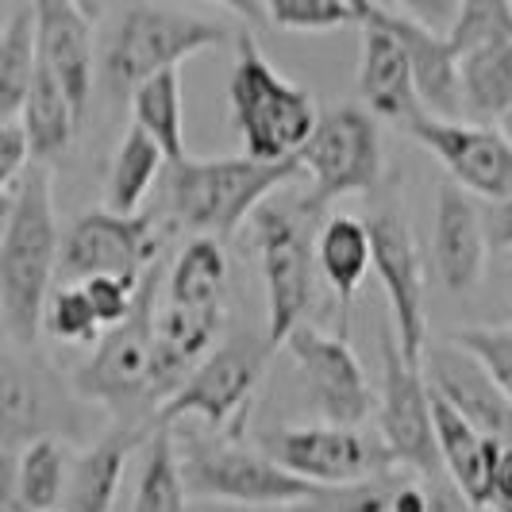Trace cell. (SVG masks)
<instances>
[{
	"label": "cell",
	"instance_id": "cell-1",
	"mask_svg": "<svg viewBox=\"0 0 512 512\" xmlns=\"http://www.w3.org/2000/svg\"><path fill=\"white\" fill-rule=\"evenodd\" d=\"M54 181L43 162H31L12 189V216L0 235V320L8 335L31 347L43 328V308L58 274Z\"/></svg>",
	"mask_w": 512,
	"mask_h": 512
},
{
	"label": "cell",
	"instance_id": "cell-2",
	"mask_svg": "<svg viewBox=\"0 0 512 512\" xmlns=\"http://www.w3.org/2000/svg\"><path fill=\"white\" fill-rule=\"evenodd\" d=\"M231 43L235 62L228 77V108L231 128L243 139V154L262 162L297 158L320 116L312 93L274 70L251 31H235Z\"/></svg>",
	"mask_w": 512,
	"mask_h": 512
},
{
	"label": "cell",
	"instance_id": "cell-3",
	"mask_svg": "<svg viewBox=\"0 0 512 512\" xmlns=\"http://www.w3.org/2000/svg\"><path fill=\"white\" fill-rule=\"evenodd\" d=\"M297 170V158H181L178 166H170L174 220L193 235H235L282 185L297 178Z\"/></svg>",
	"mask_w": 512,
	"mask_h": 512
},
{
	"label": "cell",
	"instance_id": "cell-4",
	"mask_svg": "<svg viewBox=\"0 0 512 512\" xmlns=\"http://www.w3.org/2000/svg\"><path fill=\"white\" fill-rule=\"evenodd\" d=\"M166 266L154 262L143 274L131 312L116 324L104 328L93 343L89 362L77 370L74 389L85 401H97L116 416V424L131 428H154V397H151V347H154V312L162 293Z\"/></svg>",
	"mask_w": 512,
	"mask_h": 512
},
{
	"label": "cell",
	"instance_id": "cell-5",
	"mask_svg": "<svg viewBox=\"0 0 512 512\" xmlns=\"http://www.w3.org/2000/svg\"><path fill=\"white\" fill-rule=\"evenodd\" d=\"M231 27L181 12L170 4H135L128 8L101 51V77L112 97H131L147 77L181 70L193 54L216 51L231 43Z\"/></svg>",
	"mask_w": 512,
	"mask_h": 512
},
{
	"label": "cell",
	"instance_id": "cell-6",
	"mask_svg": "<svg viewBox=\"0 0 512 512\" xmlns=\"http://www.w3.org/2000/svg\"><path fill=\"white\" fill-rule=\"evenodd\" d=\"M274 347L266 335L239 332L216 343L205 359L189 370V378L158 405L154 428H174L178 420H201L212 432L231 428L255 397L258 382L266 378Z\"/></svg>",
	"mask_w": 512,
	"mask_h": 512
},
{
	"label": "cell",
	"instance_id": "cell-7",
	"mask_svg": "<svg viewBox=\"0 0 512 512\" xmlns=\"http://www.w3.org/2000/svg\"><path fill=\"white\" fill-rule=\"evenodd\" d=\"M297 166L312 178L305 212H320L339 197L370 193L385 178L382 128L362 104H339L316 116V128L297 151Z\"/></svg>",
	"mask_w": 512,
	"mask_h": 512
},
{
	"label": "cell",
	"instance_id": "cell-8",
	"mask_svg": "<svg viewBox=\"0 0 512 512\" xmlns=\"http://www.w3.org/2000/svg\"><path fill=\"white\" fill-rule=\"evenodd\" d=\"M305 208L262 205L251 216L255 251L266 289V343L278 351L285 335L305 324L312 293H316V243L308 231Z\"/></svg>",
	"mask_w": 512,
	"mask_h": 512
},
{
	"label": "cell",
	"instance_id": "cell-9",
	"mask_svg": "<svg viewBox=\"0 0 512 512\" xmlns=\"http://www.w3.org/2000/svg\"><path fill=\"white\" fill-rule=\"evenodd\" d=\"M181 482L193 501H231V505H293L308 482L289 474L262 447H243L235 439H185L178 451Z\"/></svg>",
	"mask_w": 512,
	"mask_h": 512
},
{
	"label": "cell",
	"instance_id": "cell-10",
	"mask_svg": "<svg viewBox=\"0 0 512 512\" xmlns=\"http://www.w3.org/2000/svg\"><path fill=\"white\" fill-rule=\"evenodd\" d=\"M370 231V270L385 289V305L393 316V339L401 355L420 366L428 347V297H424V258L416 247L412 224L401 208V193H393L366 220Z\"/></svg>",
	"mask_w": 512,
	"mask_h": 512
},
{
	"label": "cell",
	"instance_id": "cell-11",
	"mask_svg": "<svg viewBox=\"0 0 512 512\" xmlns=\"http://www.w3.org/2000/svg\"><path fill=\"white\" fill-rule=\"evenodd\" d=\"M258 447L289 474L308 486H343L389 474L393 451L382 436L366 432L362 424H301V428H270L262 432Z\"/></svg>",
	"mask_w": 512,
	"mask_h": 512
},
{
	"label": "cell",
	"instance_id": "cell-12",
	"mask_svg": "<svg viewBox=\"0 0 512 512\" xmlns=\"http://www.w3.org/2000/svg\"><path fill=\"white\" fill-rule=\"evenodd\" d=\"M81 401L85 397L47 362L0 347V451L16 455L31 439L77 436L85 424Z\"/></svg>",
	"mask_w": 512,
	"mask_h": 512
},
{
	"label": "cell",
	"instance_id": "cell-13",
	"mask_svg": "<svg viewBox=\"0 0 512 512\" xmlns=\"http://www.w3.org/2000/svg\"><path fill=\"white\" fill-rule=\"evenodd\" d=\"M382 347V405H378V436L393 451V462L412 466L416 474H424L428 482L443 478V459H439L436 424H432V393L420 374V366H412L397 339L389 332V324L378 335Z\"/></svg>",
	"mask_w": 512,
	"mask_h": 512
},
{
	"label": "cell",
	"instance_id": "cell-14",
	"mask_svg": "<svg viewBox=\"0 0 512 512\" xmlns=\"http://www.w3.org/2000/svg\"><path fill=\"white\" fill-rule=\"evenodd\" d=\"M162 255V235L151 212H85L66 231L58 251V274L62 282H85L97 274H128L143 278Z\"/></svg>",
	"mask_w": 512,
	"mask_h": 512
},
{
	"label": "cell",
	"instance_id": "cell-15",
	"mask_svg": "<svg viewBox=\"0 0 512 512\" xmlns=\"http://www.w3.org/2000/svg\"><path fill=\"white\" fill-rule=\"evenodd\" d=\"M424 151L443 166V174L466 189L470 197H505L512 193V147L493 124H470V120H439V116H416L405 128Z\"/></svg>",
	"mask_w": 512,
	"mask_h": 512
},
{
	"label": "cell",
	"instance_id": "cell-16",
	"mask_svg": "<svg viewBox=\"0 0 512 512\" xmlns=\"http://www.w3.org/2000/svg\"><path fill=\"white\" fill-rule=\"evenodd\" d=\"M293 366L301 370L312 409L328 424H362L374 412V389L362 374L347 339L328 335L312 324H297L282 343Z\"/></svg>",
	"mask_w": 512,
	"mask_h": 512
},
{
	"label": "cell",
	"instance_id": "cell-17",
	"mask_svg": "<svg viewBox=\"0 0 512 512\" xmlns=\"http://www.w3.org/2000/svg\"><path fill=\"white\" fill-rule=\"evenodd\" d=\"M420 374H424V382H428V389L436 393L439 401H447L474 432H482L493 443L509 447L512 397L493 382V374L470 351H462L459 343H451V339H443L436 347H424Z\"/></svg>",
	"mask_w": 512,
	"mask_h": 512
},
{
	"label": "cell",
	"instance_id": "cell-18",
	"mask_svg": "<svg viewBox=\"0 0 512 512\" xmlns=\"http://www.w3.org/2000/svg\"><path fill=\"white\" fill-rule=\"evenodd\" d=\"M35 16V47L39 62L58 77L70 93L77 112L89 108L93 77H97V47H93V20L74 0H27Z\"/></svg>",
	"mask_w": 512,
	"mask_h": 512
},
{
	"label": "cell",
	"instance_id": "cell-19",
	"mask_svg": "<svg viewBox=\"0 0 512 512\" xmlns=\"http://www.w3.org/2000/svg\"><path fill=\"white\" fill-rule=\"evenodd\" d=\"M486 251L482 208L474 205L466 189L443 178L436 189V216H432V262H436L439 282L451 293H470L482 282Z\"/></svg>",
	"mask_w": 512,
	"mask_h": 512
},
{
	"label": "cell",
	"instance_id": "cell-20",
	"mask_svg": "<svg viewBox=\"0 0 512 512\" xmlns=\"http://www.w3.org/2000/svg\"><path fill=\"white\" fill-rule=\"evenodd\" d=\"M359 101L374 120H389V124H401V128H409L416 116H424V104H420L416 85H412L405 47L374 16L362 24Z\"/></svg>",
	"mask_w": 512,
	"mask_h": 512
},
{
	"label": "cell",
	"instance_id": "cell-21",
	"mask_svg": "<svg viewBox=\"0 0 512 512\" xmlns=\"http://www.w3.org/2000/svg\"><path fill=\"white\" fill-rule=\"evenodd\" d=\"M374 20L382 27H389L397 35V43L405 47L412 70V85H416V97L424 104L428 116L439 120H462V104H459V54L451 51L447 35L428 31L424 24H416L401 12H385L378 4Z\"/></svg>",
	"mask_w": 512,
	"mask_h": 512
},
{
	"label": "cell",
	"instance_id": "cell-22",
	"mask_svg": "<svg viewBox=\"0 0 512 512\" xmlns=\"http://www.w3.org/2000/svg\"><path fill=\"white\" fill-rule=\"evenodd\" d=\"M151 432L131 428V424H116L93 447L74 455L58 512H112L120 482H124V470H128V455L139 443H147Z\"/></svg>",
	"mask_w": 512,
	"mask_h": 512
},
{
	"label": "cell",
	"instance_id": "cell-23",
	"mask_svg": "<svg viewBox=\"0 0 512 512\" xmlns=\"http://www.w3.org/2000/svg\"><path fill=\"white\" fill-rule=\"evenodd\" d=\"M432 424H436L443 474L455 482V489L466 501H474L478 509H489V470H493V459H497L501 443H493L482 432H474L447 401H439L436 393H432Z\"/></svg>",
	"mask_w": 512,
	"mask_h": 512
},
{
	"label": "cell",
	"instance_id": "cell-24",
	"mask_svg": "<svg viewBox=\"0 0 512 512\" xmlns=\"http://www.w3.org/2000/svg\"><path fill=\"white\" fill-rule=\"evenodd\" d=\"M81 124V112L74 108L70 93L58 85V77L39 62L35 81L27 89V101L20 108V128L27 135V147H31V162H54L70 151L74 143V131Z\"/></svg>",
	"mask_w": 512,
	"mask_h": 512
},
{
	"label": "cell",
	"instance_id": "cell-25",
	"mask_svg": "<svg viewBox=\"0 0 512 512\" xmlns=\"http://www.w3.org/2000/svg\"><path fill=\"white\" fill-rule=\"evenodd\" d=\"M316 270H320L324 282L332 285L339 312L347 320V312H351L362 282L370 274V231H366V220H355V216L324 220V228L316 231Z\"/></svg>",
	"mask_w": 512,
	"mask_h": 512
},
{
	"label": "cell",
	"instance_id": "cell-26",
	"mask_svg": "<svg viewBox=\"0 0 512 512\" xmlns=\"http://www.w3.org/2000/svg\"><path fill=\"white\" fill-rule=\"evenodd\" d=\"M459 104L470 124L501 120L512 104V39L459 54Z\"/></svg>",
	"mask_w": 512,
	"mask_h": 512
},
{
	"label": "cell",
	"instance_id": "cell-27",
	"mask_svg": "<svg viewBox=\"0 0 512 512\" xmlns=\"http://www.w3.org/2000/svg\"><path fill=\"white\" fill-rule=\"evenodd\" d=\"M224 289H228V258H224L220 239L193 235L174 258L170 274L162 278V301L181 308L224 312Z\"/></svg>",
	"mask_w": 512,
	"mask_h": 512
},
{
	"label": "cell",
	"instance_id": "cell-28",
	"mask_svg": "<svg viewBox=\"0 0 512 512\" xmlns=\"http://www.w3.org/2000/svg\"><path fill=\"white\" fill-rule=\"evenodd\" d=\"M128 101L131 124L151 135L170 166L189 158V151H185V112H181V70H162V74L147 77Z\"/></svg>",
	"mask_w": 512,
	"mask_h": 512
},
{
	"label": "cell",
	"instance_id": "cell-29",
	"mask_svg": "<svg viewBox=\"0 0 512 512\" xmlns=\"http://www.w3.org/2000/svg\"><path fill=\"white\" fill-rule=\"evenodd\" d=\"M166 154L154 143L143 128L131 124L116 147V158L108 166V181H104V208L108 212H139L147 193H151L154 178L162 174Z\"/></svg>",
	"mask_w": 512,
	"mask_h": 512
},
{
	"label": "cell",
	"instance_id": "cell-30",
	"mask_svg": "<svg viewBox=\"0 0 512 512\" xmlns=\"http://www.w3.org/2000/svg\"><path fill=\"white\" fill-rule=\"evenodd\" d=\"M35 70H39L35 16H31V4H20L0 24V120H20Z\"/></svg>",
	"mask_w": 512,
	"mask_h": 512
},
{
	"label": "cell",
	"instance_id": "cell-31",
	"mask_svg": "<svg viewBox=\"0 0 512 512\" xmlns=\"http://www.w3.org/2000/svg\"><path fill=\"white\" fill-rule=\"evenodd\" d=\"M131 512H189V493L181 482L178 447L170 428H154L147 436V455H143Z\"/></svg>",
	"mask_w": 512,
	"mask_h": 512
},
{
	"label": "cell",
	"instance_id": "cell-32",
	"mask_svg": "<svg viewBox=\"0 0 512 512\" xmlns=\"http://www.w3.org/2000/svg\"><path fill=\"white\" fill-rule=\"evenodd\" d=\"M70 462L74 455H70L66 439L58 436L31 439L27 447L16 451V478H20V493L31 505V512H51L62 505Z\"/></svg>",
	"mask_w": 512,
	"mask_h": 512
},
{
	"label": "cell",
	"instance_id": "cell-33",
	"mask_svg": "<svg viewBox=\"0 0 512 512\" xmlns=\"http://www.w3.org/2000/svg\"><path fill=\"white\" fill-rule=\"evenodd\" d=\"M266 24L282 31H339L366 24L378 12V0H262Z\"/></svg>",
	"mask_w": 512,
	"mask_h": 512
},
{
	"label": "cell",
	"instance_id": "cell-34",
	"mask_svg": "<svg viewBox=\"0 0 512 512\" xmlns=\"http://www.w3.org/2000/svg\"><path fill=\"white\" fill-rule=\"evenodd\" d=\"M43 328L47 335H54L58 343H74V347H93L101 339V320L89 305L85 289L77 282H66L51 289L47 308H43Z\"/></svg>",
	"mask_w": 512,
	"mask_h": 512
},
{
	"label": "cell",
	"instance_id": "cell-35",
	"mask_svg": "<svg viewBox=\"0 0 512 512\" xmlns=\"http://www.w3.org/2000/svg\"><path fill=\"white\" fill-rule=\"evenodd\" d=\"M512 39V0H459L455 24L447 31L451 51H474L486 43H509Z\"/></svg>",
	"mask_w": 512,
	"mask_h": 512
},
{
	"label": "cell",
	"instance_id": "cell-36",
	"mask_svg": "<svg viewBox=\"0 0 512 512\" xmlns=\"http://www.w3.org/2000/svg\"><path fill=\"white\" fill-rule=\"evenodd\" d=\"M393 482L378 478H362V482H343V486H312L301 501H293L289 512H389Z\"/></svg>",
	"mask_w": 512,
	"mask_h": 512
},
{
	"label": "cell",
	"instance_id": "cell-37",
	"mask_svg": "<svg viewBox=\"0 0 512 512\" xmlns=\"http://www.w3.org/2000/svg\"><path fill=\"white\" fill-rule=\"evenodd\" d=\"M451 343L470 351L493 374V382L512 397V324H470L451 332Z\"/></svg>",
	"mask_w": 512,
	"mask_h": 512
},
{
	"label": "cell",
	"instance_id": "cell-38",
	"mask_svg": "<svg viewBox=\"0 0 512 512\" xmlns=\"http://www.w3.org/2000/svg\"><path fill=\"white\" fill-rule=\"evenodd\" d=\"M139 282L143 278H128V274H97V278H85V282L77 285L85 289V297H89V305L97 312L101 328H116L131 312V305H135Z\"/></svg>",
	"mask_w": 512,
	"mask_h": 512
},
{
	"label": "cell",
	"instance_id": "cell-39",
	"mask_svg": "<svg viewBox=\"0 0 512 512\" xmlns=\"http://www.w3.org/2000/svg\"><path fill=\"white\" fill-rule=\"evenodd\" d=\"M31 166V147L20 120H0V189L16 185Z\"/></svg>",
	"mask_w": 512,
	"mask_h": 512
},
{
	"label": "cell",
	"instance_id": "cell-40",
	"mask_svg": "<svg viewBox=\"0 0 512 512\" xmlns=\"http://www.w3.org/2000/svg\"><path fill=\"white\" fill-rule=\"evenodd\" d=\"M482 228L493 251H512V193L482 205Z\"/></svg>",
	"mask_w": 512,
	"mask_h": 512
},
{
	"label": "cell",
	"instance_id": "cell-41",
	"mask_svg": "<svg viewBox=\"0 0 512 512\" xmlns=\"http://www.w3.org/2000/svg\"><path fill=\"white\" fill-rule=\"evenodd\" d=\"M401 16H409L416 24H424L428 31L447 35L455 24V12H459V0H401Z\"/></svg>",
	"mask_w": 512,
	"mask_h": 512
},
{
	"label": "cell",
	"instance_id": "cell-42",
	"mask_svg": "<svg viewBox=\"0 0 512 512\" xmlns=\"http://www.w3.org/2000/svg\"><path fill=\"white\" fill-rule=\"evenodd\" d=\"M489 512H512V443L497 447L489 470Z\"/></svg>",
	"mask_w": 512,
	"mask_h": 512
},
{
	"label": "cell",
	"instance_id": "cell-43",
	"mask_svg": "<svg viewBox=\"0 0 512 512\" xmlns=\"http://www.w3.org/2000/svg\"><path fill=\"white\" fill-rule=\"evenodd\" d=\"M0 512H31V505L20 493V478H16V455L0 451Z\"/></svg>",
	"mask_w": 512,
	"mask_h": 512
},
{
	"label": "cell",
	"instance_id": "cell-44",
	"mask_svg": "<svg viewBox=\"0 0 512 512\" xmlns=\"http://www.w3.org/2000/svg\"><path fill=\"white\" fill-rule=\"evenodd\" d=\"M428 512H489V509H478L474 501H466L455 482H443V478H432V486H428Z\"/></svg>",
	"mask_w": 512,
	"mask_h": 512
},
{
	"label": "cell",
	"instance_id": "cell-45",
	"mask_svg": "<svg viewBox=\"0 0 512 512\" xmlns=\"http://www.w3.org/2000/svg\"><path fill=\"white\" fill-rule=\"evenodd\" d=\"M389 512H428V489L420 486H393Z\"/></svg>",
	"mask_w": 512,
	"mask_h": 512
},
{
	"label": "cell",
	"instance_id": "cell-46",
	"mask_svg": "<svg viewBox=\"0 0 512 512\" xmlns=\"http://www.w3.org/2000/svg\"><path fill=\"white\" fill-rule=\"evenodd\" d=\"M212 4H220V8L235 12L243 24L266 27V8H262V0H212Z\"/></svg>",
	"mask_w": 512,
	"mask_h": 512
},
{
	"label": "cell",
	"instance_id": "cell-47",
	"mask_svg": "<svg viewBox=\"0 0 512 512\" xmlns=\"http://www.w3.org/2000/svg\"><path fill=\"white\" fill-rule=\"evenodd\" d=\"M189 512H289V505H231V501H193Z\"/></svg>",
	"mask_w": 512,
	"mask_h": 512
},
{
	"label": "cell",
	"instance_id": "cell-48",
	"mask_svg": "<svg viewBox=\"0 0 512 512\" xmlns=\"http://www.w3.org/2000/svg\"><path fill=\"white\" fill-rule=\"evenodd\" d=\"M74 4L89 16V20H101V12H104V4H108V0H74Z\"/></svg>",
	"mask_w": 512,
	"mask_h": 512
},
{
	"label": "cell",
	"instance_id": "cell-49",
	"mask_svg": "<svg viewBox=\"0 0 512 512\" xmlns=\"http://www.w3.org/2000/svg\"><path fill=\"white\" fill-rule=\"evenodd\" d=\"M8 216H12V193L0 189V235H4V228H8Z\"/></svg>",
	"mask_w": 512,
	"mask_h": 512
},
{
	"label": "cell",
	"instance_id": "cell-50",
	"mask_svg": "<svg viewBox=\"0 0 512 512\" xmlns=\"http://www.w3.org/2000/svg\"><path fill=\"white\" fill-rule=\"evenodd\" d=\"M497 131L505 135V143L512 147V104L505 108V112H501V120H497Z\"/></svg>",
	"mask_w": 512,
	"mask_h": 512
},
{
	"label": "cell",
	"instance_id": "cell-51",
	"mask_svg": "<svg viewBox=\"0 0 512 512\" xmlns=\"http://www.w3.org/2000/svg\"><path fill=\"white\" fill-rule=\"evenodd\" d=\"M509 297H512V274H509Z\"/></svg>",
	"mask_w": 512,
	"mask_h": 512
},
{
	"label": "cell",
	"instance_id": "cell-52",
	"mask_svg": "<svg viewBox=\"0 0 512 512\" xmlns=\"http://www.w3.org/2000/svg\"><path fill=\"white\" fill-rule=\"evenodd\" d=\"M51 512H58V509H51Z\"/></svg>",
	"mask_w": 512,
	"mask_h": 512
}]
</instances>
